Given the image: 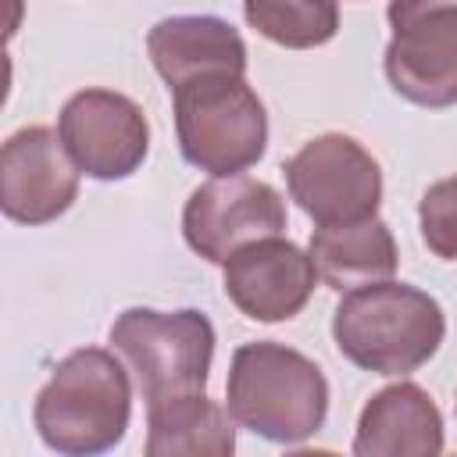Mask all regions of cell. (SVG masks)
Wrapping results in <instances>:
<instances>
[{
    "label": "cell",
    "instance_id": "obj_1",
    "mask_svg": "<svg viewBox=\"0 0 457 457\" xmlns=\"http://www.w3.org/2000/svg\"><path fill=\"white\" fill-rule=\"evenodd\" d=\"M446 336L436 296L407 282H368L350 289L332 314L339 353L375 375H411L428 364Z\"/></svg>",
    "mask_w": 457,
    "mask_h": 457
},
{
    "label": "cell",
    "instance_id": "obj_2",
    "mask_svg": "<svg viewBox=\"0 0 457 457\" xmlns=\"http://www.w3.org/2000/svg\"><path fill=\"white\" fill-rule=\"evenodd\" d=\"M225 407L239 428L293 446L325 425L328 382L321 368L300 350L257 339L232 353Z\"/></svg>",
    "mask_w": 457,
    "mask_h": 457
},
{
    "label": "cell",
    "instance_id": "obj_3",
    "mask_svg": "<svg viewBox=\"0 0 457 457\" xmlns=\"http://www.w3.org/2000/svg\"><path fill=\"white\" fill-rule=\"evenodd\" d=\"M132 414L125 364L100 346L71 350L36 393L32 421L39 439L68 457L104 453L121 443Z\"/></svg>",
    "mask_w": 457,
    "mask_h": 457
},
{
    "label": "cell",
    "instance_id": "obj_4",
    "mask_svg": "<svg viewBox=\"0 0 457 457\" xmlns=\"http://www.w3.org/2000/svg\"><path fill=\"white\" fill-rule=\"evenodd\" d=\"M182 157L211 175H239L264 157L268 114L243 75L214 71L171 89Z\"/></svg>",
    "mask_w": 457,
    "mask_h": 457
},
{
    "label": "cell",
    "instance_id": "obj_5",
    "mask_svg": "<svg viewBox=\"0 0 457 457\" xmlns=\"http://www.w3.org/2000/svg\"><path fill=\"white\" fill-rule=\"evenodd\" d=\"M111 346L136 375V386L150 407L207 389L214 325L200 311L129 307L111 325Z\"/></svg>",
    "mask_w": 457,
    "mask_h": 457
},
{
    "label": "cell",
    "instance_id": "obj_6",
    "mask_svg": "<svg viewBox=\"0 0 457 457\" xmlns=\"http://www.w3.org/2000/svg\"><path fill=\"white\" fill-rule=\"evenodd\" d=\"M286 186L296 207L318 225H350L375 218L382 204L378 161L343 132L307 139L286 164Z\"/></svg>",
    "mask_w": 457,
    "mask_h": 457
},
{
    "label": "cell",
    "instance_id": "obj_7",
    "mask_svg": "<svg viewBox=\"0 0 457 457\" xmlns=\"http://www.w3.org/2000/svg\"><path fill=\"white\" fill-rule=\"evenodd\" d=\"M286 204L282 196L250 175H214L196 186L182 207V236L193 253L211 264H225L239 246L282 236Z\"/></svg>",
    "mask_w": 457,
    "mask_h": 457
},
{
    "label": "cell",
    "instance_id": "obj_8",
    "mask_svg": "<svg viewBox=\"0 0 457 457\" xmlns=\"http://www.w3.org/2000/svg\"><path fill=\"white\" fill-rule=\"evenodd\" d=\"M57 132L75 168L100 182L129 179L150 150L143 107L114 89H82L68 96Z\"/></svg>",
    "mask_w": 457,
    "mask_h": 457
},
{
    "label": "cell",
    "instance_id": "obj_9",
    "mask_svg": "<svg viewBox=\"0 0 457 457\" xmlns=\"http://www.w3.org/2000/svg\"><path fill=\"white\" fill-rule=\"evenodd\" d=\"M79 196V168L61 132L25 125L0 150V207L18 225H46Z\"/></svg>",
    "mask_w": 457,
    "mask_h": 457
},
{
    "label": "cell",
    "instance_id": "obj_10",
    "mask_svg": "<svg viewBox=\"0 0 457 457\" xmlns=\"http://www.w3.org/2000/svg\"><path fill=\"white\" fill-rule=\"evenodd\" d=\"M318 271L311 253L282 236H264L239 246L225 261V296L253 321H289L296 318L311 293Z\"/></svg>",
    "mask_w": 457,
    "mask_h": 457
},
{
    "label": "cell",
    "instance_id": "obj_11",
    "mask_svg": "<svg viewBox=\"0 0 457 457\" xmlns=\"http://www.w3.org/2000/svg\"><path fill=\"white\" fill-rule=\"evenodd\" d=\"M389 86L418 107L457 104V7L393 29L382 57Z\"/></svg>",
    "mask_w": 457,
    "mask_h": 457
},
{
    "label": "cell",
    "instance_id": "obj_12",
    "mask_svg": "<svg viewBox=\"0 0 457 457\" xmlns=\"http://www.w3.org/2000/svg\"><path fill=\"white\" fill-rule=\"evenodd\" d=\"M353 453L357 457H436L443 453V414L436 400L414 382H396V386L378 389L357 418Z\"/></svg>",
    "mask_w": 457,
    "mask_h": 457
},
{
    "label": "cell",
    "instance_id": "obj_13",
    "mask_svg": "<svg viewBox=\"0 0 457 457\" xmlns=\"http://www.w3.org/2000/svg\"><path fill=\"white\" fill-rule=\"evenodd\" d=\"M150 61L157 75L168 82V89H179L189 79L228 71H246V43L243 36L211 14H175L150 29L146 36Z\"/></svg>",
    "mask_w": 457,
    "mask_h": 457
},
{
    "label": "cell",
    "instance_id": "obj_14",
    "mask_svg": "<svg viewBox=\"0 0 457 457\" xmlns=\"http://www.w3.org/2000/svg\"><path fill=\"white\" fill-rule=\"evenodd\" d=\"M318 278L328 289H357L396 271V239L386 221L364 218L350 225H318L307 246Z\"/></svg>",
    "mask_w": 457,
    "mask_h": 457
},
{
    "label": "cell",
    "instance_id": "obj_15",
    "mask_svg": "<svg viewBox=\"0 0 457 457\" xmlns=\"http://www.w3.org/2000/svg\"><path fill=\"white\" fill-rule=\"evenodd\" d=\"M146 457H228L236 428L228 407L189 393L146 407Z\"/></svg>",
    "mask_w": 457,
    "mask_h": 457
},
{
    "label": "cell",
    "instance_id": "obj_16",
    "mask_svg": "<svg viewBox=\"0 0 457 457\" xmlns=\"http://www.w3.org/2000/svg\"><path fill=\"white\" fill-rule=\"evenodd\" d=\"M246 21L271 43L289 50H311L336 36V0H243Z\"/></svg>",
    "mask_w": 457,
    "mask_h": 457
},
{
    "label": "cell",
    "instance_id": "obj_17",
    "mask_svg": "<svg viewBox=\"0 0 457 457\" xmlns=\"http://www.w3.org/2000/svg\"><path fill=\"white\" fill-rule=\"evenodd\" d=\"M418 225L425 246L436 257L457 261V175L439 179L425 189L418 204Z\"/></svg>",
    "mask_w": 457,
    "mask_h": 457
},
{
    "label": "cell",
    "instance_id": "obj_18",
    "mask_svg": "<svg viewBox=\"0 0 457 457\" xmlns=\"http://www.w3.org/2000/svg\"><path fill=\"white\" fill-rule=\"evenodd\" d=\"M457 7V0H389V25L393 29H403V25H411L414 18H421V14H432V11H453Z\"/></svg>",
    "mask_w": 457,
    "mask_h": 457
}]
</instances>
